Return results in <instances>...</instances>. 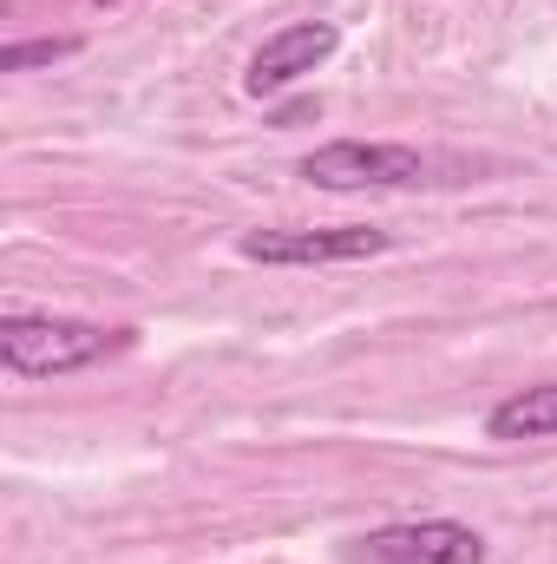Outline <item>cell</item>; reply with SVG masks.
Returning a JSON list of instances; mask_svg holds the SVG:
<instances>
[{
  "label": "cell",
  "instance_id": "obj_1",
  "mask_svg": "<svg viewBox=\"0 0 557 564\" xmlns=\"http://www.w3.org/2000/svg\"><path fill=\"white\" fill-rule=\"evenodd\" d=\"M132 335L139 328H106V322H79V315L7 308L0 315V368L13 381H53V375H79V368H99V361L125 355Z\"/></svg>",
  "mask_w": 557,
  "mask_h": 564
},
{
  "label": "cell",
  "instance_id": "obj_2",
  "mask_svg": "<svg viewBox=\"0 0 557 564\" xmlns=\"http://www.w3.org/2000/svg\"><path fill=\"white\" fill-rule=\"evenodd\" d=\"M295 177L315 184V191H419V184H439V158L419 151V144L335 139V144H315L295 164Z\"/></svg>",
  "mask_w": 557,
  "mask_h": 564
},
{
  "label": "cell",
  "instance_id": "obj_3",
  "mask_svg": "<svg viewBox=\"0 0 557 564\" xmlns=\"http://www.w3.org/2000/svg\"><path fill=\"white\" fill-rule=\"evenodd\" d=\"M394 237L374 224H335V230H243L237 257L270 263V270H328V263H368Z\"/></svg>",
  "mask_w": 557,
  "mask_h": 564
},
{
  "label": "cell",
  "instance_id": "obj_4",
  "mask_svg": "<svg viewBox=\"0 0 557 564\" xmlns=\"http://www.w3.org/2000/svg\"><path fill=\"white\" fill-rule=\"evenodd\" d=\"M341 46V26L335 20H288L276 26L256 53H250V73H243V93L250 99H270L282 86H302L308 73H321Z\"/></svg>",
  "mask_w": 557,
  "mask_h": 564
},
{
  "label": "cell",
  "instance_id": "obj_5",
  "mask_svg": "<svg viewBox=\"0 0 557 564\" xmlns=\"http://www.w3.org/2000/svg\"><path fill=\"white\" fill-rule=\"evenodd\" d=\"M361 564H485V539L459 519H407L368 532Z\"/></svg>",
  "mask_w": 557,
  "mask_h": 564
},
{
  "label": "cell",
  "instance_id": "obj_6",
  "mask_svg": "<svg viewBox=\"0 0 557 564\" xmlns=\"http://www.w3.org/2000/svg\"><path fill=\"white\" fill-rule=\"evenodd\" d=\"M551 433H557V381L518 388V394H505V401L485 414V440H499V446H518V440H551Z\"/></svg>",
  "mask_w": 557,
  "mask_h": 564
},
{
  "label": "cell",
  "instance_id": "obj_7",
  "mask_svg": "<svg viewBox=\"0 0 557 564\" xmlns=\"http://www.w3.org/2000/svg\"><path fill=\"white\" fill-rule=\"evenodd\" d=\"M86 40L79 33H59V40H13V46H0V73H33V66H59V59H73Z\"/></svg>",
  "mask_w": 557,
  "mask_h": 564
},
{
  "label": "cell",
  "instance_id": "obj_8",
  "mask_svg": "<svg viewBox=\"0 0 557 564\" xmlns=\"http://www.w3.org/2000/svg\"><path fill=\"white\" fill-rule=\"evenodd\" d=\"M92 7H119V0H92Z\"/></svg>",
  "mask_w": 557,
  "mask_h": 564
}]
</instances>
